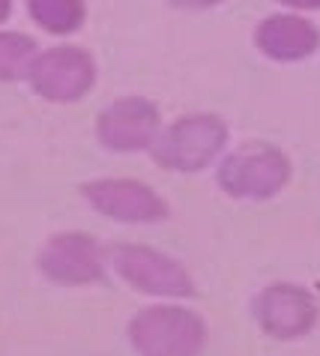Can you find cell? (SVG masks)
<instances>
[{"label": "cell", "mask_w": 320, "mask_h": 356, "mask_svg": "<svg viewBox=\"0 0 320 356\" xmlns=\"http://www.w3.org/2000/svg\"><path fill=\"white\" fill-rule=\"evenodd\" d=\"M231 147V126L216 111H189L168 120L150 159L168 174H201L216 168Z\"/></svg>", "instance_id": "obj_1"}, {"label": "cell", "mask_w": 320, "mask_h": 356, "mask_svg": "<svg viewBox=\"0 0 320 356\" xmlns=\"http://www.w3.org/2000/svg\"><path fill=\"white\" fill-rule=\"evenodd\" d=\"M126 341L138 356H204L209 326L186 302L156 300L129 318Z\"/></svg>", "instance_id": "obj_2"}, {"label": "cell", "mask_w": 320, "mask_h": 356, "mask_svg": "<svg viewBox=\"0 0 320 356\" xmlns=\"http://www.w3.org/2000/svg\"><path fill=\"white\" fill-rule=\"evenodd\" d=\"M294 180V159L273 141H243L227 147L216 165V186L231 201L264 204L282 195Z\"/></svg>", "instance_id": "obj_3"}, {"label": "cell", "mask_w": 320, "mask_h": 356, "mask_svg": "<svg viewBox=\"0 0 320 356\" xmlns=\"http://www.w3.org/2000/svg\"><path fill=\"white\" fill-rule=\"evenodd\" d=\"M108 261L120 282L150 300L186 302L198 296V282L189 266L150 243H114L108 245Z\"/></svg>", "instance_id": "obj_4"}, {"label": "cell", "mask_w": 320, "mask_h": 356, "mask_svg": "<svg viewBox=\"0 0 320 356\" xmlns=\"http://www.w3.org/2000/svg\"><path fill=\"white\" fill-rule=\"evenodd\" d=\"M99 81V63L90 48L78 42H54L39 48L27 84L33 96L48 105H75L93 90Z\"/></svg>", "instance_id": "obj_5"}, {"label": "cell", "mask_w": 320, "mask_h": 356, "mask_svg": "<svg viewBox=\"0 0 320 356\" xmlns=\"http://www.w3.org/2000/svg\"><path fill=\"white\" fill-rule=\"evenodd\" d=\"M36 270L57 288H93L111 273L108 245L87 231H57L39 249Z\"/></svg>", "instance_id": "obj_6"}, {"label": "cell", "mask_w": 320, "mask_h": 356, "mask_svg": "<svg viewBox=\"0 0 320 356\" xmlns=\"http://www.w3.org/2000/svg\"><path fill=\"white\" fill-rule=\"evenodd\" d=\"M78 192L90 210L117 225H162L171 219L168 197L138 177H93Z\"/></svg>", "instance_id": "obj_7"}, {"label": "cell", "mask_w": 320, "mask_h": 356, "mask_svg": "<svg viewBox=\"0 0 320 356\" xmlns=\"http://www.w3.org/2000/svg\"><path fill=\"white\" fill-rule=\"evenodd\" d=\"M162 126H165V117L159 102L141 93H126L111 99L96 114L93 135L102 150L117 156H135V153L153 150Z\"/></svg>", "instance_id": "obj_8"}, {"label": "cell", "mask_w": 320, "mask_h": 356, "mask_svg": "<svg viewBox=\"0 0 320 356\" xmlns=\"http://www.w3.org/2000/svg\"><path fill=\"white\" fill-rule=\"evenodd\" d=\"M252 318L266 339L303 341L320 323V300L299 282H269L255 293Z\"/></svg>", "instance_id": "obj_9"}, {"label": "cell", "mask_w": 320, "mask_h": 356, "mask_svg": "<svg viewBox=\"0 0 320 356\" xmlns=\"http://www.w3.org/2000/svg\"><path fill=\"white\" fill-rule=\"evenodd\" d=\"M252 42L257 54L273 63L294 66L305 63L320 51V27L305 13H291V9H275L264 15L252 31Z\"/></svg>", "instance_id": "obj_10"}, {"label": "cell", "mask_w": 320, "mask_h": 356, "mask_svg": "<svg viewBox=\"0 0 320 356\" xmlns=\"http://www.w3.org/2000/svg\"><path fill=\"white\" fill-rule=\"evenodd\" d=\"M24 13L45 36L69 39L84 31L90 9L87 0H24Z\"/></svg>", "instance_id": "obj_11"}, {"label": "cell", "mask_w": 320, "mask_h": 356, "mask_svg": "<svg viewBox=\"0 0 320 356\" xmlns=\"http://www.w3.org/2000/svg\"><path fill=\"white\" fill-rule=\"evenodd\" d=\"M39 54V42L18 27H0V84L27 81V72Z\"/></svg>", "instance_id": "obj_12"}, {"label": "cell", "mask_w": 320, "mask_h": 356, "mask_svg": "<svg viewBox=\"0 0 320 356\" xmlns=\"http://www.w3.org/2000/svg\"><path fill=\"white\" fill-rule=\"evenodd\" d=\"M165 3L179 13H209V9L225 6L227 0H165Z\"/></svg>", "instance_id": "obj_13"}, {"label": "cell", "mask_w": 320, "mask_h": 356, "mask_svg": "<svg viewBox=\"0 0 320 356\" xmlns=\"http://www.w3.org/2000/svg\"><path fill=\"white\" fill-rule=\"evenodd\" d=\"M278 9H291V13H320V0H275Z\"/></svg>", "instance_id": "obj_14"}, {"label": "cell", "mask_w": 320, "mask_h": 356, "mask_svg": "<svg viewBox=\"0 0 320 356\" xmlns=\"http://www.w3.org/2000/svg\"><path fill=\"white\" fill-rule=\"evenodd\" d=\"M13 15H15V0H0V27L9 24Z\"/></svg>", "instance_id": "obj_15"}]
</instances>
